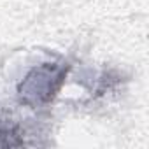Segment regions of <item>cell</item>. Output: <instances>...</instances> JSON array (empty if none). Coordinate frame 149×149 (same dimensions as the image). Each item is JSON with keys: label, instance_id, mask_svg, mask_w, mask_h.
<instances>
[{"label": "cell", "instance_id": "obj_1", "mask_svg": "<svg viewBox=\"0 0 149 149\" xmlns=\"http://www.w3.org/2000/svg\"><path fill=\"white\" fill-rule=\"evenodd\" d=\"M70 65L65 61H44L26 72L18 84V102L30 109L49 105L60 93Z\"/></svg>", "mask_w": 149, "mask_h": 149}, {"label": "cell", "instance_id": "obj_2", "mask_svg": "<svg viewBox=\"0 0 149 149\" xmlns=\"http://www.w3.org/2000/svg\"><path fill=\"white\" fill-rule=\"evenodd\" d=\"M26 140V130L14 119L6 118L0 114V147H23L28 146Z\"/></svg>", "mask_w": 149, "mask_h": 149}]
</instances>
